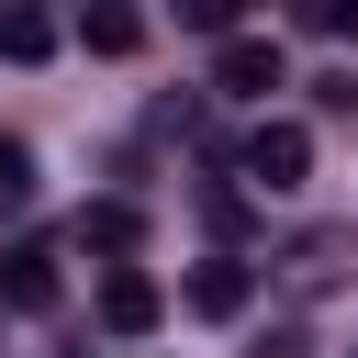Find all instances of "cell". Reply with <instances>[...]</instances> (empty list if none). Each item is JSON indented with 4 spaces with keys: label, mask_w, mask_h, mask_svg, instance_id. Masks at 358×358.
Returning a JSON list of instances; mask_svg holds the SVG:
<instances>
[{
    "label": "cell",
    "mask_w": 358,
    "mask_h": 358,
    "mask_svg": "<svg viewBox=\"0 0 358 358\" xmlns=\"http://www.w3.org/2000/svg\"><path fill=\"white\" fill-rule=\"evenodd\" d=\"M302 22L313 34H358V0H302Z\"/></svg>",
    "instance_id": "cell-11"
},
{
    "label": "cell",
    "mask_w": 358,
    "mask_h": 358,
    "mask_svg": "<svg viewBox=\"0 0 358 358\" xmlns=\"http://www.w3.org/2000/svg\"><path fill=\"white\" fill-rule=\"evenodd\" d=\"M0 302H11V313H45V302H56V257H45L34 235L0 246Z\"/></svg>",
    "instance_id": "cell-5"
},
{
    "label": "cell",
    "mask_w": 358,
    "mask_h": 358,
    "mask_svg": "<svg viewBox=\"0 0 358 358\" xmlns=\"http://www.w3.org/2000/svg\"><path fill=\"white\" fill-rule=\"evenodd\" d=\"M11 213H34V145L22 134H0V224Z\"/></svg>",
    "instance_id": "cell-9"
},
{
    "label": "cell",
    "mask_w": 358,
    "mask_h": 358,
    "mask_svg": "<svg viewBox=\"0 0 358 358\" xmlns=\"http://www.w3.org/2000/svg\"><path fill=\"white\" fill-rule=\"evenodd\" d=\"M134 235H145L134 201H90V213H78V246H101V257H134Z\"/></svg>",
    "instance_id": "cell-7"
},
{
    "label": "cell",
    "mask_w": 358,
    "mask_h": 358,
    "mask_svg": "<svg viewBox=\"0 0 358 358\" xmlns=\"http://www.w3.org/2000/svg\"><path fill=\"white\" fill-rule=\"evenodd\" d=\"M0 56L11 67H45L56 56V11H0Z\"/></svg>",
    "instance_id": "cell-8"
},
{
    "label": "cell",
    "mask_w": 358,
    "mask_h": 358,
    "mask_svg": "<svg viewBox=\"0 0 358 358\" xmlns=\"http://www.w3.org/2000/svg\"><path fill=\"white\" fill-rule=\"evenodd\" d=\"M246 179H257V190H302V179H313V123H302V112H257Z\"/></svg>",
    "instance_id": "cell-1"
},
{
    "label": "cell",
    "mask_w": 358,
    "mask_h": 358,
    "mask_svg": "<svg viewBox=\"0 0 358 358\" xmlns=\"http://www.w3.org/2000/svg\"><path fill=\"white\" fill-rule=\"evenodd\" d=\"M179 302H190L201 324H235V313L257 302V268H246V257H201V268L179 280Z\"/></svg>",
    "instance_id": "cell-3"
},
{
    "label": "cell",
    "mask_w": 358,
    "mask_h": 358,
    "mask_svg": "<svg viewBox=\"0 0 358 358\" xmlns=\"http://www.w3.org/2000/svg\"><path fill=\"white\" fill-rule=\"evenodd\" d=\"M235 11H246V0H179V22H190V34H235Z\"/></svg>",
    "instance_id": "cell-10"
},
{
    "label": "cell",
    "mask_w": 358,
    "mask_h": 358,
    "mask_svg": "<svg viewBox=\"0 0 358 358\" xmlns=\"http://www.w3.org/2000/svg\"><path fill=\"white\" fill-rule=\"evenodd\" d=\"M78 45L90 56H145V11L134 0H78Z\"/></svg>",
    "instance_id": "cell-4"
},
{
    "label": "cell",
    "mask_w": 358,
    "mask_h": 358,
    "mask_svg": "<svg viewBox=\"0 0 358 358\" xmlns=\"http://www.w3.org/2000/svg\"><path fill=\"white\" fill-rule=\"evenodd\" d=\"M11 11H45V0H11Z\"/></svg>",
    "instance_id": "cell-12"
},
{
    "label": "cell",
    "mask_w": 358,
    "mask_h": 358,
    "mask_svg": "<svg viewBox=\"0 0 358 358\" xmlns=\"http://www.w3.org/2000/svg\"><path fill=\"white\" fill-rule=\"evenodd\" d=\"M213 90H224V101H268V90H291V56H280V34H224V56H213Z\"/></svg>",
    "instance_id": "cell-2"
},
{
    "label": "cell",
    "mask_w": 358,
    "mask_h": 358,
    "mask_svg": "<svg viewBox=\"0 0 358 358\" xmlns=\"http://www.w3.org/2000/svg\"><path fill=\"white\" fill-rule=\"evenodd\" d=\"M157 313H168V291H157V280H134V268H112V280H101V324H112V336H145Z\"/></svg>",
    "instance_id": "cell-6"
}]
</instances>
